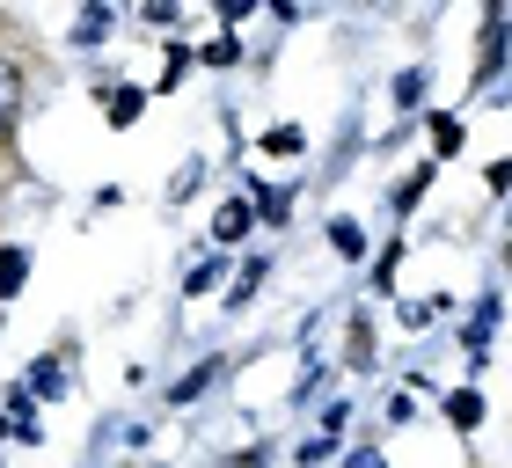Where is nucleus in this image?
<instances>
[{
  "mask_svg": "<svg viewBox=\"0 0 512 468\" xmlns=\"http://www.w3.org/2000/svg\"><path fill=\"white\" fill-rule=\"evenodd\" d=\"M59 388H66V373H59V366H37V373H30V388H22V395H59Z\"/></svg>",
  "mask_w": 512,
  "mask_h": 468,
  "instance_id": "obj_15",
  "label": "nucleus"
},
{
  "mask_svg": "<svg viewBox=\"0 0 512 468\" xmlns=\"http://www.w3.org/2000/svg\"><path fill=\"white\" fill-rule=\"evenodd\" d=\"M198 59H205V66H235V59H242V44H235V37H213Z\"/></svg>",
  "mask_w": 512,
  "mask_h": 468,
  "instance_id": "obj_13",
  "label": "nucleus"
},
{
  "mask_svg": "<svg viewBox=\"0 0 512 468\" xmlns=\"http://www.w3.org/2000/svg\"><path fill=\"white\" fill-rule=\"evenodd\" d=\"M249 213H264V220H286V191H271V183H256Z\"/></svg>",
  "mask_w": 512,
  "mask_h": 468,
  "instance_id": "obj_10",
  "label": "nucleus"
},
{
  "mask_svg": "<svg viewBox=\"0 0 512 468\" xmlns=\"http://www.w3.org/2000/svg\"><path fill=\"white\" fill-rule=\"evenodd\" d=\"M22 278H30V256H22V249H0V300H15Z\"/></svg>",
  "mask_w": 512,
  "mask_h": 468,
  "instance_id": "obj_4",
  "label": "nucleus"
},
{
  "mask_svg": "<svg viewBox=\"0 0 512 468\" xmlns=\"http://www.w3.org/2000/svg\"><path fill=\"white\" fill-rule=\"evenodd\" d=\"M483 183H491V191L505 198V191H512V161H491V176H483Z\"/></svg>",
  "mask_w": 512,
  "mask_h": 468,
  "instance_id": "obj_16",
  "label": "nucleus"
},
{
  "mask_svg": "<svg viewBox=\"0 0 512 468\" xmlns=\"http://www.w3.org/2000/svg\"><path fill=\"white\" fill-rule=\"evenodd\" d=\"M249 205H220V220H213V234H220V242H242V234H249Z\"/></svg>",
  "mask_w": 512,
  "mask_h": 468,
  "instance_id": "obj_7",
  "label": "nucleus"
},
{
  "mask_svg": "<svg viewBox=\"0 0 512 468\" xmlns=\"http://www.w3.org/2000/svg\"><path fill=\"white\" fill-rule=\"evenodd\" d=\"M300 147H308V139H300L293 125H278V132H264V154H300Z\"/></svg>",
  "mask_w": 512,
  "mask_h": 468,
  "instance_id": "obj_14",
  "label": "nucleus"
},
{
  "mask_svg": "<svg viewBox=\"0 0 512 468\" xmlns=\"http://www.w3.org/2000/svg\"><path fill=\"white\" fill-rule=\"evenodd\" d=\"M264 256H249V264H242V278H235V300H227V308H249V300H256V286H264Z\"/></svg>",
  "mask_w": 512,
  "mask_h": 468,
  "instance_id": "obj_6",
  "label": "nucleus"
},
{
  "mask_svg": "<svg viewBox=\"0 0 512 468\" xmlns=\"http://www.w3.org/2000/svg\"><path fill=\"white\" fill-rule=\"evenodd\" d=\"M213 373H220L213 359H205L198 373H183V381H176V403H191V395H205V388H213Z\"/></svg>",
  "mask_w": 512,
  "mask_h": 468,
  "instance_id": "obj_11",
  "label": "nucleus"
},
{
  "mask_svg": "<svg viewBox=\"0 0 512 468\" xmlns=\"http://www.w3.org/2000/svg\"><path fill=\"white\" fill-rule=\"evenodd\" d=\"M15 110H22V74H15L8 59H0V132L15 125Z\"/></svg>",
  "mask_w": 512,
  "mask_h": 468,
  "instance_id": "obj_5",
  "label": "nucleus"
},
{
  "mask_svg": "<svg viewBox=\"0 0 512 468\" xmlns=\"http://www.w3.org/2000/svg\"><path fill=\"white\" fill-rule=\"evenodd\" d=\"M447 425H454V432H476V425H483V395H476V388H454V395H447Z\"/></svg>",
  "mask_w": 512,
  "mask_h": 468,
  "instance_id": "obj_2",
  "label": "nucleus"
},
{
  "mask_svg": "<svg viewBox=\"0 0 512 468\" xmlns=\"http://www.w3.org/2000/svg\"><path fill=\"white\" fill-rule=\"evenodd\" d=\"M461 147H469V125L439 110V117H432V154H461Z\"/></svg>",
  "mask_w": 512,
  "mask_h": 468,
  "instance_id": "obj_3",
  "label": "nucleus"
},
{
  "mask_svg": "<svg viewBox=\"0 0 512 468\" xmlns=\"http://www.w3.org/2000/svg\"><path fill=\"white\" fill-rule=\"evenodd\" d=\"M330 242H337V256H366V234H359V220H330Z\"/></svg>",
  "mask_w": 512,
  "mask_h": 468,
  "instance_id": "obj_8",
  "label": "nucleus"
},
{
  "mask_svg": "<svg viewBox=\"0 0 512 468\" xmlns=\"http://www.w3.org/2000/svg\"><path fill=\"white\" fill-rule=\"evenodd\" d=\"M505 66V15H483V66H476V88H491Z\"/></svg>",
  "mask_w": 512,
  "mask_h": 468,
  "instance_id": "obj_1",
  "label": "nucleus"
},
{
  "mask_svg": "<svg viewBox=\"0 0 512 468\" xmlns=\"http://www.w3.org/2000/svg\"><path fill=\"white\" fill-rule=\"evenodd\" d=\"M425 191H432V169H410V176H403V191H395V213H410V205L425 198Z\"/></svg>",
  "mask_w": 512,
  "mask_h": 468,
  "instance_id": "obj_9",
  "label": "nucleus"
},
{
  "mask_svg": "<svg viewBox=\"0 0 512 468\" xmlns=\"http://www.w3.org/2000/svg\"><path fill=\"white\" fill-rule=\"evenodd\" d=\"M139 103H147L139 88H118V96H110V125H132V117H139Z\"/></svg>",
  "mask_w": 512,
  "mask_h": 468,
  "instance_id": "obj_12",
  "label": "nucleus"
}]
</instances>
